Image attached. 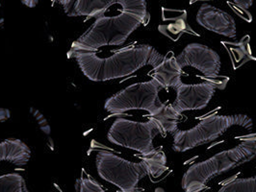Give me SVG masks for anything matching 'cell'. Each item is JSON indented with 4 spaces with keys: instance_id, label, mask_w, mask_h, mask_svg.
<instances>
[{
    "instance_id": "cell-1",
    "label": "cell",
    "mask_w": 256,
    "mask_h": 192,
    "mask_svg": "<svg viewBox=\"0 0 256 192\" xmlns=\"http://www.w3.org/2000/svg\"><path fill=\"white\" fill-rule=\"evenodd\" d=\"M68 59H74L85 76L94 82L109 81L129 76L146 65L155 67L165 56L152 45L135 44L118 49L108 57L96 51L68 52Z\"/></svg>"
},
{
    "instance_id": "cell-2",
    "label": "cell",
    "mask_w": 256,
    "mask_h": 192,
    "mask_svg": "<svg viewBox=\"0 0 256 192\" xmlns=\"http://www.w3.org/2000/svg\"><path fill=\"white\" fill-rule=\"evenodd\" d=\"M254 158L256 138L244 140L231 149L189 167L182 177V189L185 192H202L210 180L241 167Z\"/></svg>"
},
{
    "instance_id": "cell-3",
    "label": "cell",
    "mask_w": 256,
    "mask_h": 192,
    "mask_svg": "<svg viewBox=\"0 0 256 192\" xmlns=\"http://www.w3.org/2000/svg\"><path fill=\"white\" fill-rule=\"evenodd\" d=\"M141 25H146L142 18L124 11L104 14L96 18L90 28L72 42L68 51H98L103 46L122 45Z\"/></svg>"
},
{
    "instance_id": "cell-4",
    "label": "cell",
    "mask_w": 256,
    "mask_h": 192,
    "mask_svg": "<svg viewBox=\"0 0 256 192\" xmlns=\"http://www.w3.org/2000/svg\"><path fill=\"white\" fill-rule=\"evenodd\" d=\"M234 126L252 129V119L246 115H212L204 118L194 127L176 131L174 136L172 148L176 152L183 153L192 148L216 141Z\"/></svg>"
},
{
    "instance_id": "cell-5",
    "label": "cell",
    "mask_w": 256,
    "mask_h": 192,
    "mask_svg": "<svg viewBox=\"0 0 256 192\" xmlns=\"http://www.w3.org/2000/svg\"><path fill=\"white\" fill-rule=\"evenodd\" d=\"M161 89L154 79L136 83L108 98L104 108L107 112L115 115L132 110H144L152 115L164 105L159 97Z\"/></svg>"
},
{
    "instance_id": "cell-6",
    "label": "cell",
    "mask_w": 256,
    "mask_h": 192,
    "mask_svg": "<svg viewBox=\"0 0 256 192\" xmlns=\"http://www.w3.org/2000/svg\"><path fill=\"white\" fill-rule=\"evenodd\" d=\"M96 165L98 175L122 192L137 190L139 182L148 175L142 163L130 162L104 150L96 155Z\"/></svg>"
},
{
    "instance_id": "cell-7",
    "label": "cell",
    "mask_w": 256,
    "mask_h": 192,
    "mask_svg": "<svg viewBox=\"0 0 256 192\" xmlns=\"http://www.w3.org/2000/svg\"><path fill=\"white\" fill-rule=\"evenodd\" d=\"M157 135L160 133L150 118L146 122L118 118L108 132V140L118 146L144 154L154 149Z\"/></svg>"
},
{
    "instance_id": "cell-8",
    "label": "cell",
    "mask_w": 256,
    "mask_h": 192,
    "mask_svg": "<svg viewBox=\"0 0 256 192\" xmlns=\"http://www.w3.org/2000/svg\"><path fill=\"white\" fill-rule=\"evenodd\" d=\"M176 59L182 68L192 66L210 78L218 76L222 65L218 53L200 43L188 44Z\"/></svg>"
},
{
    "instance_id": "cell-9",
    "label": "cell",
    "mask_w": 256,
    "mask_h": 192,
    "mask_svg": "<svg viewBox=\"0 0 256 192\" xmlns=\"http://www.w3.org/2000/svg\"><path fill=\"white\" fill-rule=\"evenodd\" d=\"M216 92V88L209 82L200 84L182 83L176 89V97L172 106L180 114L187 111L202 110L207 107Z\"/></svg>"
},
{
    "instance_id": "cell-10",
    "label": "cell",
    "mask_w": 256,
    "mask_h": 192,
    "mask_svg": "<svg viewBox=\"0 0 256 192\" xmlns=\"http://www.w3.org/2000/svg\"><path fill=\"white\" fill-rule=\"evenodd\" d=\"M196 22L206 30L228 38H234L237 33L233 16L209 4H202L196 13Z\"/></svg>"
},
{
    "instance_id": "cell-11",
    "label": "cell",
    "mask_w": 256,
    "mask_h": 192,
    "mask_svg": "<svg viewBox=\"0 0 256 192\" xmlns=\"http://www.w3.org/2000/svg\"><path fill=\"white\" fill-rule=\"evenodd\" d=\"M154 68V79L163 89L176 90L182 84V67L176 57H166Z\"/></svg>"
},
{
    "instance_id": "cell-12",
    "label": "cell",
    "mask_w": 256,
    "mask_h": 192,
    "mask_svg": "<svg viewBox=\"0 0 256 192\" xmlns=\"http://www.w3.org/2000/svg\"><path fill=\"white\" fill-rule=\"evenodd\" d=\"M163 20H172L168 25H159L158 30L168 38L176 40L183 33L198 36L187 22V12L185 10H172L162 8Z\"/></svg>"
},
{
    "instance_id": "cell-13",
    "label": "cell",
    "mask_w": 256,
    "mask_h": 192,
    "mask_svg": "<svg viewBox=\"0 0 256 192\" xmlns=\"http://www.w3.org/2000/svg\"><path fill=\"white\" fill-rule=\"evenodd\" d=\"M31 158V151L24 142L8 139L0 142V162L6 161L16 166H26Z\"/></svg>"
},
{
    "instance_id": "cell-14",
    "label": "cell",
    "mask_w": 256,
    "mask_h": 192,
    "mask_svg": "<svg viewBox=\"0 0 256 192\" xmlns=\"http://www.w3.org/2000/svg\"><path fill=\"white\" fill-rule=\"evenodd\" d=\"M118 3V0H76L68 15L98 18Z\"/></svg>"
},
{
    "instance_id": "cell-15",
    "label": "cell",
    "mask_w": 256,
    "mask_h": 192,
    "mask_svg": "<svg viewBox=\"0 0 256 192\" xmlns=\"http://www.w3.org/2000/svg\"><path fill=\"white\" fill-rule=\"evenodd\" d=\"M150 118L154 120L160 135L176 133L180 123V113L172 106V104H164L159 111Z\"/></svg>"
},
{
    "instance_id": "cell-16",
    "label": "cell",
    "mask_w": 256,
    "mask_h": 192,
    "mask_svg": "<svg viewBox=\"0 0 256 192\" xmlns=\"http://www.w3.org/2000/svg\"><path fill=\"white\" fill-rule=\"evenodd\" d=\"M141 163L146 169L148 175L154 179L160 178L168 170L166 156L161 148H154L148 153L141 154Z\"/></svg>"
},
{
    "instance_id": "cell-17",
    "label": "cell",
    "mask_w": 256,
    "mask_h": 192,
    "mask_svg": "<svg viewBox=\"0 0 256 192\" xmlns=\"http://www.w3.org/2000/svg\"><path fill=\"white\" fill-rule=\"evenodd\" d=\"M250 40V36H244L238 42L224 43V46L230 52L232 57L234 58V62L238 64V66H242L248 62L256 60V57L252 55Z\"/></svg>"
},
{
    "instance_id": "cell-18",
    "label": "cell",
    "mask_w": 256,
    "mask_h": 192,
    "mask_svg": "<svg viewBox=\"0 0 256 192\" xmlns=\"http://www.w3.org/2000/svg\"><path fill=\"white\" fill-rule=\"evenodd\" d=\"M0 192H30L22 175L10 173L0 176Z\"/></svg>"
},
{
    "instance_id": "cell-19",
    "label": "cell",
    "mask_w": 256,
    "mask_h": 192,
    "mask_svg": "<svg viewBox=\"0 0 256 192\" xmlns=\"http://www.w3.org/2000/svg\"><path fill=\"white\" fill-rule=\"evenodd\" d=\"M218 192H256V176L231 181L222 187Z\"/></svg>"
},
{
    "instance_id": "cell-20",
    "label": "cell",
    "mask_w": 256,
    "mask_h": 192,
    "mask_svg": "<svg viewBox=\"0 0 256 192\" xmlns=\"http://www.w3.org/2000/svg\"><path fill=\"white\" fill-rule=\"evenodd\" d=\"M76 192H106L85 169H82L80 177L76 182Z\"/></svg>"
},
{
    "instance_id": "cell-21",
    "label": "cell",
    "mask_w": 256,
    "mask_h": 192,
    "mask_svg": "<svg viewBox=\"0 0 256 192\" xmlns=\"http://www.w3.org/2000/svg\"><path fill=\"white\" fill-rule=\"evenodd\" d=\"M228 4L230 5V7L231 9L234 11V13H236V14H238L240 17H242L246 21H248V22L252 21V15L250 14V12L246 11V9H244L243 7H240V6L236 5V4L230 3V2H228Z\"/></svg>"
},
{
    "instance_id": "cell-22",
    "label": "cell",
    "mask_w": 256,
    "mask_h": 192,
    "mask_svg": "<svg viewBox=\"0 0 256 192\" xmlns=\"http://www.w3.org/2000/svg\"><path fill=\"white\" fill-rule=\"evenodd\" d=\"M52 3H58L64 7V12L68 14L76 0H50Z\"/></svg>"
},
{
    "instance_id": "cell-23",
    "label": "cell",
    "mask_w": 256,
    "mask_h": 192,
    "mask_svg": "<svg viewBox=\"0 0 256 192\" xmlns=\"http://www.w3.org/2000/svg\"><path fill=\"white\" fill-rule=\"evenodd\" d=\"M233 2L236 5H238L240 7H243L244 9H248L254 4V0H233Z\"/></svg>"
},
{
    "instance_id": "cell-24",
    "label": "cell",
    "mask_w": 256,
    "mask_h": 192,
    "mask_svg": "<svg viewBox=\"0 0 256 192\" xmlns=\"http://www.w3.org/2000/svg\"><path fill=\"white\" fill-rule=\"evenodd\" d=\"M10 117V112L6 109H0V122L6 121Z\"/></svg>"
},
{
    "instance_id": "cell-25",
    "label": "cell",
    "mask_w": 256,
    "mask_h": 192,
    "mask_svg": "<svg viewBox=\"0 0 256 192\" xmlns=\"http://www.w3.org/2000/svg\"><path fill=\"white\" fill-rule=\"evenodd\" d=\"M26 6L29 8H34L37 6L38 3V0H20Z\"/></svg>"
},
{
    "instance_id": "cell-26",
    "label": "cell",
    "mask_w": 256,
    "mask_h": 192,
    "mask_svg": "<svg viewBox=\"0 0 256 192\" xmlns=\"http://www.w3.org/2000/svg\"><path fill=\"white\" fill-rule=\"evenodd\" d=\"M155 192H165V191L162 188H158V189H156Z\"/></svg>"
},
{
    "instance_id": "cell-27",
    "label": "cell",
    "mask_w": 256,
    "mask_h": 192,
    "mask_svg": "<svg viewBox=\"0 0 256 192\" xmlns=\"http://www.w3.org/2000/svg\"><path fill=\"white\" fill-rule=\"evenodd\" d=\"M198 1H202V0H190V4H192L194 2H198Z\"/></svg>"
},
{
    "instance_id": "cell-28",
    "label": "cell",
    "mask_w": 256,
    "mask_h": 192,
    "mask_svg": "<svg viewBox=\"0 0 256 192\" xmlns=\"http://www.w3.org/2000/svg\"><path fill=\"white\" fill-rule=\"evenodd\" d=\"M142 192L139 189H137V190H135V191H133V192Z\"/></svg>"
}]
</instances>
